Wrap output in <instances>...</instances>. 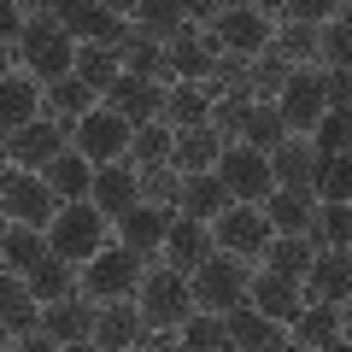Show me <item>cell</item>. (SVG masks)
Returning a JSON list of instances; mask_svg holds the SVG:
<instances>
[{
  "mask_svg": "<svg viewBox=\"0 0 352 352\" xmlns=\"http://www.w3.org/2000/svg\"><path fill=\"white\" fill-rule=\"evenodd\" d=\"M106 241H112V217L94 200H59V212L47 217V252H59L71 264L94 258Z\"/></svg>",
  "mask_w": 352,
  "mask_h": 352,
  "instance_id": "obj_1",
  "label": "cell"
},
{
  "mask_svg": "<svg viewBox=\"0 0 352 352\" xmlns=\"http://www.w3.org/2000/svg\"><path fill=\"white\" fill-rule=\"evenodd\" d=\"M135 305H141V323L147 329H176L182 317L194 311L188 270H176V264H164V258H147L141 288H135Z\"/></svg>",
  "mask_w": 352,
  "mask_h": 352,
  "instance_id": "obj_2",
  "label": "cell"
},
{
  "mask_svg": "<svg viewBox=\"0 0 352 352\" xmlns=\"http://www.w3.org/2000/svg\"><path fill=\"white\" fill-rule=\"evenodd\" d=\"M12 53L24 59V71L36 76V82H53V76H71L76 41L65 36V24H59L53 12H36V18H24V30H18Z\"/></svg>",
  "mask_w": 352,
  "mask_h": 352,
  "instance_id": "obj_3",
  "label": "cell"
},
{
  "mask_svg": "<svg viewBox=\"0 0 352 352\" xmlns=\"http://www.w3.org/2000/svg\"><path fill=\"white\" fill-rule=\"evenodd\" d=\"M141 270H147V258L141 252H129L124 241H106L94 258H82V276H76V294H88V300H129V294L141 288Z\"/></svg>",
  "mask_w": 352,
  "mask_h": 352,
  "instance_id": "obj_4",
  "label": "cell"
},
{
  "mask_svg": "<svg viewBox=\"0 0 352 352\" xmlns=\"http://www.w3.org/2000/svg\"><path fill=\"white\" fill-rule=\"evenodd\" d=\"M247 276H252L247 258H235V252H206V258L188 270L194 305H206V311H229V305H241V300H247Z\"/></svg>",
  "mask_w": 352,
  "mask_h": 352,
  "instance_id": "obj_5",
  "label": "cell"
},
{
  "mask_svg": "<svg viewBox=\"0 0 352 352\" xmlns=\"http://www.w3.org/2000/svg\"><path fill=\"white\" fill-rule=\"evenodd\" d=\"M129 118H118L112 106H88L82 118H71V147L82 153L88 164H112V159H129Z\"/></svg>",
  "mask_w": 352,
  "mask_h": 352,
  "instance_id": "obj_6",
  "label": "cell"
},
{
  "mask_svg": "<svg viewBox=\"0 0 352 352\" xmlns=\"http://www.w3.org/2000/svg\"><path fill=\"white\" fill-rule=\"evenodd\" d=\"M217 182L229 188V200H247V206H258L264 194L276 188V176H270V153H258V147H247V141H223V153H217Z\"/></svg>",
  "mask_w": 352,
  "mask_h": 352,
  "instance_id": "obj_7",
  "label": "cell"
},
{
  "mask_svg": "<svg viewBox=\"0 0 352 352\" xmlns=\"http://www.w3.org/2000/svg\"><path fill=\"white\" fill-rule=\"evenodd\" d=\"M0 206H6V217H12V223H36V229H47V217L59 212V194L41 182V170L6 164V170H0Z\"/></svg>",
  "mask_w": 352,
  "mask_h": 352,
  "instance_id": "obj_8",
  "label": "cell"
},
{
  "mask_svg": "<svg viewBox=\"0 0 352 352\" xmlns=\"http://www.w3.org/2000/svg\"><path fill=\"white\" fill-rule=\"evenodd\" d=\"M270 235H276V229L264 223V212L247 206V200H229L223 212L212 217V247L217 252H235V258H247V264H258V252H264Z\"/></svg>",
  "mask_w": 352,
  "mask_h": 352,
  "instance_id": "obj_9",
  "label": "cell"
},
{
  "mask_svg": "<svg viewBox=\"0 0 352 352\" xmlns=\"http://www.w3.org/2000/svg\"><path fill=\"white\" fill-rule=\"evenodd\" d=\"M200 30L217 41V53H241V59H252V53L270 47V30H276V18L258 12V6H223V12H217L212 24H200Z\"/></svg>",
  "mask_w": 352,
  "mask_h": 352,
  "instance_id": "obj_10",
  "label": "cell"
},
{
  "mask_svg": "<svg viewBox=\"0 0 352 352\" xmlns=\"http://www.w3.org/2000/svg\"><path fill=\"white\" fill-rule=\"evenodd\" d=\"M270 100H276V112H282V124H288V135H311V124L329 112V106H323V71H317V65H294L288 82H282Z\"/></svg>",
  "mask_w": 352,
  "mask_h": 352,
  "instance_id": "obj_11",
  "label": "cell"
},
{
  "mask_svg": "<svg viewBox=\"0 0 352 352\" xmlns=\"http://www.w3.org/2000/svg\"><path fill=\"white\" fill-rule=\"evenodd\" d=\"M0 141H6V159H12V164H24V170H41V164H47L53 153H65V147H71V129H65L59 118H47V112H41V118L18 124L12 135H0Z\"/></svg>",
  "mask_w": 352,
  "mask_h": 352,
  "instance_id": "obj_12",
  "label": "cell"
},
{
  "mask_svg": "<svg viewBox=\"0 0 352 352\" xmlns=\"http://www.w3.org/2000/svg\"><path fill=\"white\" fill-rule=\"evenodd\" d=\"M141 340H147V323H141V305H135V294H129V300H100L88 346H100V352H135Z\"/></svg>",
  "mask_w": 352,
  "mask_h": 352,
  "instance_id": "obj_13",
  "label": "cell"
},
{
  "mask_svg": "<svg viewBox=\"0 0 352 352\" xmlns=\"http://www.w3.org/2000/svg\"><path fill=\"white\" fill-rule=\"evenodd\" d=\"M247 305H252V311H264L270 323L288 329L294 317H300V305H305L300 276H282V270H252V276H247Z\"/></svg>",
  "mask_w": 352,
  "mask_h": 352,
  "instance_id": "obj_14",
  "label": "cell"
},
{
  "mask_svg": "<svg viewBox=\"0 0 352 352\" xmlns=\"http://www.w3.org/2000/svg\"><path fill=\"white\" fill-rule=\"evenodd\" d=\"M47 12L65 24L71 41H100V47H112L124 36V18H112L100 0H47Z\"/></svg>",
  "mask_w": 352,
  "mask_h": 352,
  "instance_id": "obj_15",
  "label": "cell"
},
{
  "mask_svg": "<svg viewBox=\"0 0 352 352\" xmlns=\"http://www.w3.org/2000/svg\"><path fill=\"white\" fill-rule=\"evenodd\" d=\"M288 346H346V305H329V300H305L300 317L288 323Z\"/></svg>",
  "mask_w": 352,
  "mask_h": 352,
  "instance_id": "obj_16",
  "label": "cell"
},
{
  "mask_svg": "<svg viewBox=\"0 0 352 352\" xmlns=\"http://www.w3.org/2000/svg\"><path fill=\"white\" fill-rule=\"evenodd\" d=\"M217 59V41L206 36L200 24H182L170 41H164V65H170V82H206Z\"/></svg>",
  "mask_w": 352,
  "mask_h": 352,
  "instance_id": "obj_17",
  "label": "cell"
},
{
  "mask_svg": "<svg viewBox=\"0 0 352 352\" xmlns=\"http://www.w3.org/2000/svg\"><path fill=\"white\" fill-rule=\"evenodd\" d=\"M300 294L305 300H329V305H346L352 294V264H346V247H317L311 264L300 276Z\"/></svg>",
  "mask_w": 352,
  "mask_h": 352,
  "instance_id": "obj_18",
  "label": "cell"
},
{
  "mask_svg": "<svg viewBox=\"0 0 352 352\" xmlns=\"http://www.w3.org/2000/svg\"><path fill=\"white\" fill-rule=\"evenodd\" d=\"M41 329L53 335V346H88V335H94V300L88 294L47 300L41 305Z\"/></svg>",
  "mask_w": 352,
  "mask_h": 352,
  "instance_id": "obj_19",
  "label": "cell"
},
{
  "mask_svg": "<svg viewBox=\"0 0 352 352\" xmlns=\"http://www.w3.org/2000/svg\"><path fill=\"white\" fill-rule=\"evenodd\" d=\"M206 252H217V247H212V223H200V217H188V212H170L159 258H164V264H176V270H194Z\"/></svg>",
  "mask_w": 352,
  "mask_h": 352,
  "instance_id": "obj_20",
  "label": "cell"
},
{
  "mask_svg": "<svg viewBox=\"0 0 352 352\" xmlns=\"http://www.w3.org/2000/svg\"><path fill=\"white\" fill-rule=\"evenodd\" d=\"M223 329H229V346H241V352H282L288 346V329L270 323L264 311H252L247 300L223 311Z\"/></svg>",
  "mask_w": 352,
  "mask_h": 352,
  "instance_id": "obj_21",
  "label": "cell"
},
{
  "mask_svg": "<svg viewBox=\"0 0 352 352\" xmlns=\"http://www.w3.org/2000/svg\"><path fill=\"white\" fill-rule=\"evenodd\" d=\"M112 53H118V65H124L129 76H147V82L170 88V65H164V41H153L147 30L124 24V36L112 41Z\"/></svg>",
  "mask_w": 352,
  "mask_h": 352,
  "instance_id": "obj_22",
  "label": "cell"
},
{
  "mask_svg": "<svg viewBox=\"0 0 352 352\" xmlns=\"http://www.w3.org/2000/svg\"><path fill=\"white\" fill-rule=\"evenodd\" d=\"M88 200H94V206H100V212H106V217L118 223V217H124L129 206L141 200V188H135V164H129V159L94 164V182H88Z\"/></svg>",
  "mask_w": 352,
  "mask_h": 352,
  "instance_id": "obj_23",
  "label": "cell"
},
{
  "mask_svg": "<svg viewBox=\"0 0 352 352\" xmlns=\"http://www.w3.org/2000/svg\"><path fill=\"white\" fill-rule=\"evenodd\" d=\"M100 106H112V112H118V118H129V124H147V118H159L164 88H159V82H147V76L118 71V82L100 94Z\"/></svg>",
  "mask_w": 352,
  "mask_h": 352,
  "instance_id": "obj_24",
  "label": "cell"
},
{
  "mask_svg": "<svg viewBox=\"0 0 352 352\" xmlns=\"http://www.w3.org/2000/svg\"><path fill=\"white\" fill-rule=\"evenodd\" d=\"M164 223H170V206H147V200H135L124 217H118V241H124L129 252H141V258H159V247H164Z\"/></svg>",
  "mask_w": 352,
  "mask_h": 352,
  "instance_id": "obj_25",
  "label": "cell"
},
{
  "mask_svg": "<svg viewBox=\"0 0 352 352\" xmlns=\"http://www.w3.org/2000/svg\"><path fill=\"white\" fill-rule=\"evenodd\" d=\"M258 212H264V223L276 229V235H305V223H311V212H317V194L311 188H270L258 200Z\"/></svg>",
  "mask_w": 352,
  "mask_h": 352,
  "instance_id": "obj_26",
  "label": "cell"
},
{
  "mask_svg": "<svg viewBox=\"0 0 352 352\" xmlns=\"http://www.w3.org/2000/svg\"><path fill=\"white\" fill-rule=\"evenodd\" d=\"M30 118H41V82L30 71H6L0 76V135H12Z\"/></svg>",
  "mask_w": 352,
  "mask_h": 352,
  "instance_id": "obj_27",
  "label": "cell"
},
{
  "mask_svg": "<svg viewBox=\"0 0 352 352\" xmlns=\"http://www.w3.org/2000/svg\"><path fill=\"white\" fill-rule=\"evenodd\" d=\"M223 206H229V188L217 182V170H182V182H176V212L212 223Z\"/></svg>",
  "mask_w": 352,
  "mask_h": 352,
  "instance_id": "obj_28",
  "label": "cell"
},
{
  "mask_svg": "<svg viewBox=\"0 0 352 352\" xmlns=\"http://www.w3.org/2000/svg\"><path fill=\"white\" fill-rule=\"evenodd\" d=\"M0 329H12V340L41 329V300L30 294V282L18 270H0Z\"/></svg>",
  "mask_w": 352,
  "mask_h": 352,
  "instance_id": "obj_29",
  "label": "cell"
},
{
  "mask_svg": "<svg viewBox=\"0 0 352 352\" xmlns=\"http://www.w3.org/2000/svg\"><path fill=\"white\" fill-rule=\"evenodd\" d=\"M311 170H317V147L300 135H282L270 147V176H276V188H311Z\"/></svg>",
  "mask_w": 352,
  "mask_h": 352,
  "instance_id": "obj_30",
  "label": "cell"
},
{
  "mask_svg": "<svg viewBox=\"0 0 352 352\" xmlns=\"http://www.w3.org/2000/svg\"><path fill=\"white\" fill-rule=\"evenodd\" d=\"M41 182H47L59 200H88V182H94V164L82 159L76 147H65V153H53L47 164H41Z\"/></svg>",
  "mask_w": 352,
  "mask_h": 352,
  "instance_id": "obj_31",
  "label": "cell"
},
{
  "mask_svg": "<svg viewBox=\"0 0 352 352\" xmlns=\"http://www.w3.org/2000/svg\"><path fill=\"white\" fill-rule=\"evenodd\" d=\"M217 153H223V135H217L212 124H188V129H176V141H170L176 170H212Z\"/></svg>",
  "mask_w": 352,
  "mask_h": 352,
  "instance_id": "obj_32",
  "label": "cell"
},
{
  "mask_svg": "<svg viewBox=\"0 0 352 352\" xmlns=\"http://www.w3.org/2000/svg\"><path fill=\"white\" fill-rule=\"evenodd\" d=\"M118 71H124V65H118L112 47H100V41H76V53H71V76L94 88V100H100L106 88L118 82Z\"/></svg>",
  "mask_w": 352,
  "mask_h": 352,
  "instance_id": "obj_33",
  "label": "cell"
},
{
  "mask_svg": "<svg viewBox=\"0 0 352 352\" xmlns=\"http://www.w3.org/2000/svg\"><path fill=\"white\" fill-rule=\"evenodd\" d=\"M36 258H47V229L6 223V235H0V270H18V276H24Z\"/></svg>",
  "mask_w": 352,
  "mask_h": 352,
  "instance_id": "obj_34",
  "label": "cell"
},
{
  "mask_svg": "<svg viewBox=\"0 0 352 352\" xmlns=\"http://www.w3.org/2000/svg\"><path fill=\"white\" fill-rule=\"evenodd\" d=\"M206 112H212V94H206V82H170V88H164V106H159V118H164L170 129L206 124Z\"/></svg>",
  "mask_w": 352,
  "mask_h": 352,
  "instance_id": "obj_35",
  "label": "cell"
},
{
  "mask_svg": "<svg viewBox=\"0 0 352 352\" xmlns=\"http://www.w3.org/2000/svg\"><path fill=\"white\" fill-rule=\"evenodd\" d=\"M24 282H30V294H36L41 305H47V300H65V294H76V264L59 258V252H47V258H36V264L24 270Z\"/></svg>",
  "mask_w": 352,
  "mask_h": 352,
  "instance_id": "obj_36",
  "label": "cell"
},
{
  "mask_svg": "<svg viewBox=\"0 0 352 352\" xmlns=\"http://www.w3.org/2000/svg\"><path fill=\"white\" fill-rule=\"evenodd\" d=\"M88 106H94V88H88V82H76V76H53V82H47V94H41V112H47V118H59L65 129H71V118H82Z\"/></svg>",
  "mask_w": 352,
  "mask_h": 352,
  "instance_id": "obj_37",
  "label": "cell"
},
{
  "mask_svg": "<svg viewBox=\"0 0 352 352\" xmlns=\"http://www.w3.org/2000/svg\"><path fill=\"white\" fill-rule=\"evenodd\" d=\"M176 340L194 352H223L229 346V329H223V311H206V305H194L182 323H176Z\"/></svg>",
  "mask_w": 352,
  "mask_h": 352,
  "instance_id": "obj_38",
  "label": "cell"
},
{
  "mask_svg": "<svg viewBox=\"0 0 352 352\" xmlns=\"http://www.w3.org/2000/svg\"><path fill=\"white\" fill-rule=\"evenodd\" d=\"M305 241H311V247H346V241H352V212H346V200H317L311 223H305Z\"/></svg>",
  "mask_w": 352,
  "mask_h": 352,
  "instance_id": "obj_39",
  "label": "cell"
},
{
  "mask_svg": "<svg viewBox=\"0 0 352 352\" xmlns=\"http://www.w3.org/2000/svg\"><path fill=\"white\" fill-rule=\"evenodd\" d=\"M311 252L317 247L305 235H270V241H264V252H258V264H264V270H282V276H305Z\"/></svg>",
  "mask_w": 352,
  "mask_h": 352,
  "instance_id": "obj_40",
  "label": "cell"
},
{
  "mask_svg": "<svg viewBox=\"0 0 352 352\" xmlns=\"http://www.w3.org/2000/svg\"><path fill=\"white\" fill-rule=\"evenodd\" d=\"M282 135H288V124H282L276 100H252L247 118H241V141H247V147H258V153H270Z\"/></svg>",
  "mask_w": 352,
  "mask_h": 352,
  "instance_id": "obj_41",
  "label": "cell"
},
{
  "mask_svg": "<svg viewBox=\"0 0 352 352\" xmlns=\"http://www.w3.org/2000/svg\"><path fill=\"white\" fill-rule=\"evenodd\" d=\"M170 141H176V129L164 124V118L135 124V129H129V164H164V159H170Z\"/></svg>",
  "mask_w": 352,
  "mask_h": 352,
  "instance_id": "obj_42",
  "label": "cell"
},
{
  "mask_svg": "<svg viewBox=\"0 0 352 352\" xmlns=\"http://www.w3.org/2000/svg\"><path fill=\"white\" fill-rule=\"evenodd\" d=\"M270 47H276L288 65H317V24H300V18H282V24L270 30Z\"/></svg>",
  "mask_w": 352,
  "mask_h": 352,
  "instance_id": "obj_43",
  "label": "cell"
},
{
  "mask_svg": "<svg viewBox=\"0 0 352 352\" xmlns=\"http://www.w3.org/2000/svg\"><path fill=\"white\" fill-rule=\"evenodd\" d=\"M135 30H147L153 41H170L176 30L188 24V12H182V0H135Z\"/></svg>",
  "mask_w": 352,
  "mask_h": 352,
  "instance_id": "obj_44",
  "label": "cell"
},
{
  "mask_svg": "<svg viewBox=\"0 0 352 352\" xmlns=\"http://www.w3.org/2000/svg\"><path fill=\"white\" fill-rule=\"evenodd\" d=\"M311 194H317V200H352V159H346V153H317Z\"/></svg>",
  "mask_w": 352,
  "mask_h": 352,
  "instance_id": "obj_45",
  "label": "cell"
},
{
  "mask_svg": "<svg viewBox=\"0 0 352 352\" xmlns=\"http://www.w3.org/2000/svg\"><path fill=\"white\" fill-rule=\"evenodd\" d=\"M335 65H352V18H329L317 24V71H335Z\"/></svg>",
  "mask_w": 352,
  "mask_h": 352,
  "instance_id": "obj_46",
  "label": "cell"
},
{
  "mask_svg": "<svg viewBox=\"0 0 352 352\" xmlns=\"http://www.w3.org/2000/svg\"><path fill=\"white\" fill-rule=\"evenodd\" d=\"M288 71H294V65L282 59L276 47L252 53V59H247V88H252V100H270V94H276V88L288 82Z\"/></svg>",
  "mask_w": 352,
  "mask_h": 352,
  "instance_id": "obj_47",
  "label": "cell"
},
{
  "mask_svg": "<svg viewBox=\"0 0 352 352\" xmlns=\"http://www.w3.org/2000/svg\"><path fill=\"white\" fill-rule=\"evenodd\" d=\"M176 182H182V170H176L170 159L164 164H135V188H141L147 206H170L176 212Z\"/></svg>",
  "mask_w": 352,
  "mask_h": 352,
  "instance_id": "obj_48",
  "label": "cell"
},
{
  "mask_svg": "<svg viewBox=\"0 0 352 352\" xmlns=\"http://www.w3.org/2000/svg\"><path fill=\"white\" fill-rule=\"evenodd\" d=\"M247 106H252V94H241V88H235V94H217L212 112H206V124H212L223 141H241V118H247Z\"/></svg>",
  "mask_w": 352,
  "mask_h": 352,
  "instance_id": "obj_49",
  "label": "cell"
},
{
  "mask_svg": "<svg viewBox=\"0 0 352 352\" xmlns=\"http://www.w3.org/2000/svg\"><path fill=\"white\" fill-rule=\"evenodd\" d=\"M352 12V0H282L276 18H300V24H329V18Z\"/></svg>",
  "mask_w": 352,
  "mask_h": 352,
  "instance_id": "obj_50",
  "label": "cell"
},
{
  "mask_svg": "<svg viewBox=\"0 0 352 352\" xmlns=\"http://www.w3.org/2000/svg\"><path fill=\"white\" fill-rule=\"evenodd\" d=\"M346 135H352V129H346V112H323V118L311 124V147H317V153H346Z\"/></svg>",
  "mask_w": 352,
  "mask_h": 352,
  "instance_id": "obj_51",
  "label": "cell"
},
{
  "mask_svg": "<svg viewBox=\"0 0 352 352\" xmlns=\"http://www.w3.org/2000/svg\"><path fill=\"white\" fill-rule=\"evenodd\" d=\"M323 106H329V112H346V106H352V71H346V65L323 71Z\"/></svg>",
  "mask_w": 352,
  "mask_h": 352,
  "instance_id": "obj_52",
  "label": "cell"
},
{
  "mask_svg": "<svg viewBox=\"0 0 352 352\" xmlns=\"http://www.w3.org/2000/svg\"><path fill=\"white\" fill-rule=\"evenodd\" d=\"M24 30V12H18V0H0V41H18Z\"/></svg>",
  "mask_w": 352,
  "mask_h": 352,
  "instance_id": "obj_53",
  "label": "cell"
},
{
  "mask_svg": "<svg viewBox=\"0 0 352 352\" xmlns=\"http://www.w3.org/2000/svg\"><path fill=\"white\" fill-rule=\"evenodd\" d=\"M182 12H188V24H212L223 12V0H182Z\"/></svg>",
  "mask_w": 352,
  "mask_h": 352,
  "instance_id": "obj_54",
  "label": "cell"
},
{
  "mask_svg": "<svg viewBox=\"0 0 352 352\" xmlns=\"http://www.w3.org/2000/svg\"><path fill=\"white\" fill-rule=\"evenodd\" d=\"M100 6H106L112 18H129V12H135V0H100Z\"/></svg>",
  "mask_w": 352,
  "mask_h": 352,
  "instance_id": "obj_55",
  "label": "cell"
},
{
  "mask_svg": "<svg viewBox=\"0 0 352 352\" xmlns=\"http://www.w3.org/2000/svg\"><path fill=\"white\" fill-rule=\"evenodd\" d=\"M12 59H18V53H12V41H0V76L12 71Z\"/></svg>",
  "mask_w": 352,
  "mask_h": 352,
  "instance_id": "obj_56",
  "label": "cell"
},
{
  "mask_svg": "<svg viewBox=\"0 0 352 352\" xmlns=\"http://www.w3.org/2000/svg\"><path fill=\"white\" fill-rule=\"evenodd\" d=\"M18 12H24V18H36V12H47V0H18Z\"/></svg>",
  "mask_w": 352,
  "mask_h": 352,
  "instance_id": "obj_57",
  "label": "cell"
},
{
  "mask_svg": "<svg viewBox=\"0 0 352 352\" xmlns=\"http://www.w3.org/2000/svg\"><path fill=\"white\" fill-rule=\"evenodd\" d=\"M252 6H258V12H270V18L282 12V0H252Z\"/></svg>",
  "mask_w": 352,
  "mask_h": 352,
  "instance_id": "obj_58",
  "label": "cell"
},
{
  "mask_svg": "<svg viewBox=\"0 0 352 352\" xmlns=\"http://www.w3.org/2000/svg\"><path fill=\"white\" fill-rule=\"evenodd\" d=\"M6 223H12V217H6V206H0V235H6Z\"/></svg>",
  "mask_w": 352,
  "mask_h": 352,
  "instance_id": "obj_59",
  "label": "cell"
},
{
  "mask_svg": "<svg viewBox=\"0 0 352 352\" xmlns=\"http://www.w3.org/2000/svg\"><path fill=\"white\" fill-rule=\"evenodd\" d=\"M6 164H12V159H6V141H0V170H6Z\"/></svg>",
  "mask_w": 352,
  "mask_h": 352,
  "instance_id": "obj_60",
  "label": "cell"
}]
</instances>
